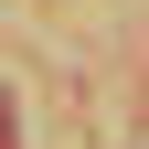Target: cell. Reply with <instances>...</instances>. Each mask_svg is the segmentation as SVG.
Segmentation results:
<instances>
[{
    "label": "cell",
    "mask_w": 149,
    "mask_h": 149,
    "mask_svg": "<svg viewBox=\"0 0 149 149\" xmlns=\"http://www.w3.org/2000/svg\"><path fill=\"white\" fill-rule=\"evenodd\" d=\"M0 149H11V96H0Z\"/></svg>",
    "instance_id": "6da1fadb"
}]
</instances>
